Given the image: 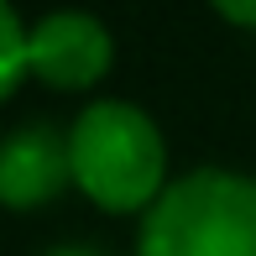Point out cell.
<instances>
[{
    "mask_svg": "<svg viewBox=\"0 0 256 256\" xmlns=\"http://www.w3.org/2000/svg\"><path fill=\"white\" fill-rule=\"evenodd\" d=\"M63 183H74L68 136H58L52 126H21L0 152V199L10 209H32L58 199Z\"/></svg>",
    "mask_w": 256,
    "mask_h": 256,
    "instance_id": "277c9868",
    "label": "cell"
},
{
    "mask_svg": "<svg viewBox=\"0 0 256 256\" xmlns=\"http://www.w3.org/2000/svg\"><path fill=\"white\" fill-rule=\"evenodd\" d=\"M136 256H256V178L199 168L146 209Z\"/></svg>",
    "mask_w": 256,
    "mask_h": 256,
    "instance_id": "7a4b0ae2",
    "label": "cell"
},
{
    "mask_svg": "<svg viewBox=\"0 0 256 256\" xmlns=\"http://www.w3.org/2000/svg\"><path fill=\"white\" fill-rule=\"evenodd\" d=\"M52 256H104V251H94V246H58Z\"/></svg>",
    "mask_w": 256,
    "mask_h": 256,
    "instance_id": "52a82bcc",
    "label": "cell"
},
{
    "mask_svg": "<svg viewBox=\"0 0 256 256\" xmlns=\"http://www.w3.org/2000/svg\"><path fill=\"white\" fill-rule=\"evenodd\" d=\"M74 183L110 214L152 209L168 188V146L152 115L126 100H100L68 131Z\"/></svg>",
    "mask_w": 256,
    "mask_h": 256,
    "instance_id": "6da1fadb",
    "label": "cell"
},
{
    "mask_svg": "<svg viewBox=\"0 0 256 256\" xmlns=\"http://www.w3.org/2000/svg\"><path fill=\"white\" fill-rule=\"evenodd\" d=\"M110 32L84 10H58L32 26V74L52 89H89L110 74Z\"/></svg>",
    "mask_w": 256,
    "mask_h": 256,
    "instance_id": "3957f363",
    "label": "cell"
},
{
    "mask_svg": "<svg viewBox=\"0 0 256 256\" xmlns=\"http://www.w3.org/2000/svg\"><path fill=\"white\" fill-rule=\"evenodd\" d=\"M209 6L236 26H256V0H209Z\"/></svg>",
    "mask_w": 256,
    "mask_h": 256,
    "instance_id": "8992f818",
    "label": "cell"
},
{
    "mask_svg": "<svg viewBox=\"0 0 256 256\" xmlns=\"http://www.w3.org/2000/svg\"><path fill=\"white\" fill-rule=\"evenodd\" d=\"M0 48H6V58H0V94H16L26 68H32V32L21 26V16L10 6L0 10Z\"/></svg>",
    "mask_w": 256,
    "mask_h": 256,
    "instance_id": "5b68a950",
    "label": "cell"
}]
</instances>
